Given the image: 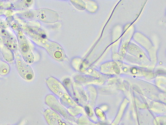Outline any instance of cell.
<instances>
[{
  "instance_id": "obj_1",
  "label": "cell",
  "mask_w": 166,
  "mask_h": 125,
  "mask_svg": "<svg viewBox=\"0 0 166 125\" xmlns=\"http://www.w3.org/2000/svg\"><path fill=\"white\" fill-rule=\"evenodd\" d=\"M17 66L20 75L23 79L30 81L33 78V73L32 69L23 61H18L17 63Z\"/></svg>"
}]
</instances>
